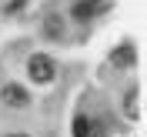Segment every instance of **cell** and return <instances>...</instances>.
Segmentation results:
<instances>
[{"label": "cell", "instance_id": "cell-2", "mask_svg": "<svg viewBox=\"0 0 147 137\" xmlns=\"http://www.w3.org/2000/svg\"><path fill=\"white\" fill-rule=\"evenodd\" d=\"M3 101H7L10 107H24V104H27V90L17 87V84H7V87H3Z\"/></svg>", "mask_w": 147, "mask_h": 137}, {"label": "cell", "instance_id": "cell-8", "mask_svg": "<svg viewBox=\"0 0 147 137\" xmlns=\"http://www.w3.org/2000/svg\"><path fill=\"white\" fill-rule=\"evenodd\" d=\"M94 3H97V0H94Z\"/></svg>", "mask_w": 147, "mask_h": 137}, {"label": "cell", "instance_id": "cell-3", "mask_svg": "<svg viewBox=\"0 0 147 137\" xmlns=\"http://www.w3.org/2000/svg\"><path fill=\"white\" fill-rule=\"evenodd\" d=\"M94 13H97V3H94V0H80V3L74 7V17L77 20H90Z\"/></svg>", "mask_w": 147, "mask_h": 137}, {"label": "cell", "instance_id": "cell-6", "mask_svg": "<svg viewBox=\"0 0 147 137\" xmlns=\"http://www.w3.org/2000/svg\"><path fill=\"white\" fill-rule=\"evenodd\" d=\"M87 130H90V120L84 117V114H77L74 117V137H87Z\"/></svg>", "mask_w": 147, "mask_h": 137}, {"label": "cell", "instance_id": "cell-7", "mask_svg": "<svg viewBox=\"0 0 147 137\" xmlns=\"http://www.w3.org/2000/svg\"><path fill=\"white\" fill-rule=\"evenodd\" d=\"M7 137H27V134H7Z\"/></svg>", "mask_w": 147, "mask_h": 137}, {"label": "cell", "instance_id": "cell-4", "mask_svg": "<svg viewBox=\"0 0 147 137\" xmlns=\"http://www.w3.org/2000/svg\"><path fill=\"white\" fill-rule=\"evenodd\" d=\"M44 34L47 37H64V20L60 17H47L44 20Z\"/></svg>", "mask_w": 147, "mask_h": 137}, {"label": "cell", "instance_id": "cell-5", "mask_svg": "<svg viewBox=\"0 0 147 137\" xmlns=\"http://www.w3.org/2000/svg\"><path fill=\"white\" fill-rule=\"evenodd\" d=\"M114 64H134V50H130V44H120L117 50H114Z\"/></svg>", "mask_w": 147, "mask_h": 137}, {"label": "cell", "instance_id": "cell-1", "mask_svg": "<svg viewBox=\"0 0 147 137\" xmlns=\"http://www.w3.org/2000/svg\"><path fill=\"white\" fill-rule=\"evenodd\" d=\"M27 70H30V77H34L37 84H50V80L57 77V67H54V60H50V57H44V54H34V57H30Z\"/></svg>", "mask_w": 147, "mask_h": 137}]
</instances>
